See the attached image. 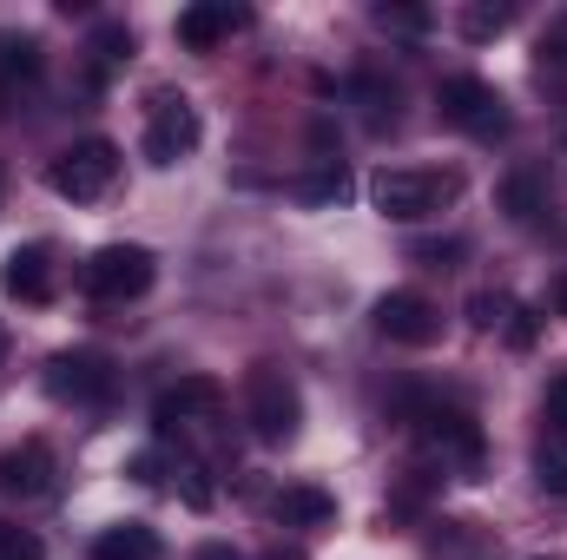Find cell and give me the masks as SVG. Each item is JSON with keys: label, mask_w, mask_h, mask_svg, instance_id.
I'll return each mask as SVG.
<instances>
[{"label": "cell", "mask_w": 567, "mask_h": 560, "mask_svg": "<svg viewBox=\"0 0 567 560\" xmlns=\"http://www.w3.org/2000/svg\"><path fill=\"white\" fill-rule=\"evenodd\" d=\"M455 191H462V178H455V172H410V165H383V172L370 178V205H377L390 225H423V218H435Z\"/></svg>", "instance_id": "cell-1"}, {"label": "cell", "mask_w": 567, "mask_h": 560, "mask_svg": "<svg viewBox=\"0 0 567 560\" xmlns=\"http://www.w3.org/2000/svg\"><path fill=\"white\" fill-rule=\"evenodd\" d=\"M113 178H120V145L113 139H80V145H66V152L47 165V185H53L60 198H73V205L106 198Z\"/></svg>", "instance_id": "cell-2"}, {"label": "cell", "mask_w": 567, "mask_h": 560, "mask_svg": "<svg viewBox=\"0 0 567 560\" xmlns=\"http://www.w3.org/2000/svg\"><path fill=\"white\" fill-rule=\"evenodd\" d=\"M435 113H442V126H455V133H468V139H495V133H508V106H502V93H495L488 80H475V73L442 80Z\"/></svg>", "instance_id": "cell-3"}, {"label": "cell", "mask_w": 567, "mask_h": 560, "mask_svg": "<svg viewBox=\"0 0 567 560\" xmlns=\"http://www.w3.org/2000/svg\"><path fill=\"white\" fill-rule=\"evenodd\" d=\"M152 278H158V258H152L145 245H106V251H93L86 271H80L86 297H100V303H133V297L152 290Z\"/></svg>", "instance_id": "cell-4"}, {"label": "cell", "mask_w": 567, "mask_h": 560, "mask_svg": "<svg viewBox=\"0 0 567 560\" xmlns=\"http://www.w3.org/2000/svg\"><path fill=\"white\" fill-rule=\"evenodd\" d=\"M40 383H47V396H53V403L100 409V403L113 396V363H106L100 350H60V356H47Z\"/></svg>", "instance_id": "cell-5"}, {"label": "cell", "mask_w": 567, "mask_h": 560, "mask_svg": "<svg viewBox=\"0 0 567 560\" xmlns=\"http://www.w3.org/2000/svg\"><path fill=\"white\" fill-rule=\"evenodd\" d=\"M245 416H251V435H258V442L284 448V442H297V428H303V396H297V383H290L284 370H258Z\"/></svg>", "instance_id": "cell-6"}, {"label": "cell", "mask_w": 567, "mask_h": 560, "mask_svg": "<svg viewBox=\"0 0 567 560\" xmlns=\"http://www.w3.org/2000/svg\"><path fill=\"white\" fill-rule=\"evenodd\" d=\"M416 442H423L429 455L449 468H475L482 462V422L468 416V409H455V403H423L416 409Z\"/></svg>", "instance_id": "cell-7"}, {"label": "cell", "mask_w": 567, "mask_h": 560, "mask_svg": "<svg viewBox=\"0 0 567 560\" xmlns=\"http://www.w3.org/2000/svg\"><path fill=\"white\" fill-rule=\"evenodd\" d=\"M370 323H377V336L396 343V350H429V343L442 336V310L429 303L423 290H383L377 310H370Z\"/></svg>", "instance_id": "cell-8"}, {"label": "cell", "mask_w": 567, "mask_h": 560, "mask_svg": "<svg viewBox=\"0 0 567 560\" xmlns=\"http://www.w3.org/2000/svg\"><path fill=\"white\" fill-rule=\"evenodd\" d=\"M192 145H198V106H192L185 93H152V113H145V158L165 172V165H178Z\"/></svg>", "instance_id": "cell-9"}, {"label": "cell", "mask_w": 567, "mask_h": 560, "mask_svg": "<svg viewBox=\"0 0 567 560\" xmlns=\"http://www.w3.org/2000/svg\"><path fill=\"white\" fill-rule=\"evenodd\" d=\"M53 488H60V462H53V448H47L40 435H27L20 448L0 455V495H13V501H47Z\"/></svg>", "instance_id": "cell-10"}, {"label": "cell", "mask_w": 567, "mask_h": 560, "mask_svg": "<svg viewBox=\"0 0 567 560\" xmlns=\"http://www.w3.org/2000/svg\"><path fill=\"white\" fill-rule=\"evenodd\" d=\"M225 403V390L212 383V376H185V383H172V390H158V403H152V428H158V442H172V435H185L198 416H212Z\"/></svg>", "instance_id": "cell-11"}, {"label": "cell", "mask_w": 567, "mask_h": 560, "mask_svg": "<svg viewBox=\"0 0 567 560\" xmlns=\"http://www.w3.org/2000/svg\"><path fill=\"white\" fill-rule=\"evenodd\" d=\"M0 290L20 303H53V251L47 245H13L0 265Z\"/></svg>", "instance_id": "cell-12"}, {"label": "cell", "mask_w": 567, "mask_h": 560, "mask_svg": "<svg viewBox=\"0 0 567 560\" xmlns=\"http://www.w3.org/2000/svg\"><path fill=\"white\" fill-rule=\"evenodd\" d=\"M245 20H251V13H245V7H231V0H198V7H185V13H178V27H172V33H178V46H185V53H212V46H218L231 27H245Z\"/></svg>", "instance_id": "cell-13"}, {"label": "cell", "mask_w": 567, "mask_h": 560, "mask_svg": "<svg viewBox=\"0 0 567 560\" xmlns=\"http://www.w3.org/2000/svg\"><path fill=\"white\" fill-rule=\"evenodd\" d=\"M40 73H47L40 40H27V33H0V106H7V100H20Z\"/></svg>", "instance_id": "cell-14"}, {"label": "cell", "mask_w": 567, "mask_h": 560, "mask_svg": "<svg viewBox=\"0 0 567 560\" xmlns=\"http://www.w3.org/2000/svg\"><path fill=\"white\" fill-rule=\"evenodd\" d=\"M278 521L284 528H330L337 521V495L317 488V481H290V488H278Z\"/></svg>", "instance_id": "cell-15"}, {"label": "cell", "mask_w": 567, "mask_h": 560, "mask_svg": "<svg viewBox=\"0 0 567 560\" xmlns=\"http://www.w3.org/2000/svg\"><path fill=\"white\" fill-rule=\"evenodd\" d=\"M93 560H158V535L145 521H120L93 541Z\"/></svg>", "instance_id": "cell-16"}, {"label": "cell", "mask_w": 567, "mask_h": 560, "mask_svg": "<svg viewBox=\"0 0 567 560\" xmlns=\"http://www.w3.org/2000/svg\"><path fill=\"white\" fill-rule=\"evenodd\" d=\"M290 191H297L303 205H343V198H350V172H343L337 158H323V165H317V172H303Z\"/></svg>", "instance_id": "cell-17"}, {"label": "cell", "mask_w": 567, "mask_h": 560, "mask_svg": "<svg viewBox=\"0 0 567 560\" xmlns=\"http://www.w3.org/2000/svg\"><path fill=\"white\" fill-rule=\"evenodd\" d=\"M350 93H357V106H363V120H370V133H383V126H396V93L377 80V73H357L350 80Z\"/></svg>", "instance_id": "cell-18"}, {"label": "cell", "mask_w": 567, "mask_h": 560, "mask_svg": "<svg viewBox=\"0 0 567 560\" xmlns=\"http://www.w3.org/2000/svg\"><path fill=\"white\" fill-rule=\"evenodd\" d=\"M502 205H508L515 225H535V218H542V172H515V178L502 185Z\"/></svg>", "instance_id": "cell-19"}, {"label": "cell", "mask_w": 567, "mask_h": 560, "mask_svg": "<svg viewBox=\"0 0 567 560\" xmlns=\"http://www.w3.org/2000/svg\"><path fill=\"white\" fill-rule=\"evenodd\" d=\"M377 27H383V33H403V40H423L429 7H416V0H383V7H377Z\"/></svg>", "instance_id": "cell-20"}, {"label": "cell", "mask_w": 567, "mask_h": 560, "mask_svg": "<svg viewBox=\"0 0 567 560\" xmlns=\"http://www.w3.org/2000/svg\"><path fill=\"white\" fill-rule=\"evenodd\" d=\"M178 495H185V508H198V515H205V508L218 501L212 468H205V462H178Z\"/></svg>", "instance_id": "cell-21"}, {"label": "cell", "mask_w": 567, "mask_h": 560, "mask_svg": "<svg viewBox=\"0 0 567 560\" xmlns=\"http://www.w3.org/2000/svg\"><path fill=\"white\" fill-rule=\"evenodd\" d=\"M508 20H515V7H468L462 13V40H495Z\"/></svg>", "instance_id": "cell-22"}, {"label": "cell", "mask_w": 567, "mask_h": 560, "mask_svg": "<svg viewBox=\"0 0 567 560\" xmlns=\"http://www.w3.org/2000/svg\"><path fill=\"white\" fill-rule=\"evenodd\" d=\"M93 53H100V66H120V60H133V33H126L120 20H100V33H93Z\"/></svg>", "instance_id": "cell-23"}, {"label": "cell", "mask_w": 567, "mask_h": 560, "mask_svg": "<svg viewBox=\"0 0 567 560\" xmlns=\"http://www.w3.org/2000/svg\"><path fill=\"white\" fill-rule=\"evenodd\" d=\"M535 481H542L548 495H567V448L561 442H542V455H535Z\"/></svg>", "instance_id": "cell-24"}, {"label": "cell", "mask_w": 567, "mask_h": 560, "mask_svg": "<svg viewBox=\"0 0 567 560\" xmlns=\"http://www.w3.org/2000/svg\"><path fill=\"white\" fill-rule=\"evenodd\" d=\"M542 422H548V442L567 448V370L548 383V396H542Z\"/></svg>", "instance_id": "cell-25"}, {"label": "cell", "mask_w": 567, "mask_h": 560, "mask_svg": "<svg viewBox=\"0 0 567 560\" xmlns=\"http://www.w3.org/2000/svg\"><path fill=\"white\" fill-rule=\"evenodd\" d=\"M0 560H47L33 528H0Z\"/></svg>", "instance_id": "cell-26"}, {"label": "cell", "mask_w": 567, "mask_h": 560, "mask_svg": "<svg viewBox=\"0 0 567 560\" xmlns=\"http://www.w3.org/2000/svg\"><path fill=\"white\" fill-rule=\"evenodd\" d=\"M542 66L567 73V13H555V20H548V33H542Z\"/></svg>", "instance_id": "cell-27"}, {"label": "cell", "mask_w": 567, "mask_h": 560, "mask_svg": "<svg viewBox=\"0 0 567 560\" xmlns=\"http://www.w3.org/2000/svg\"><path fill=\"white\" fill-rule=\"evenodd\" d=\"M508 310H515V303H508V297H488V290H482V297L468 303V317H475L482 330H495V323H508Z\"/></svg>", "instance_id": "cell-28"}, {"label": "cell", "mask_w": 567, "mask_h": 560, "mask_svg": "<svg viewBox=\"0 0 567 560\" xmlns=\"http://www.w3.org/2000/svg\"><path fill=\"white\" fill-rule=\"evenodd\" d=\"M535 336H542L535 310H522V303H515V310H508V343H515V350H535Z\"/></svg>", "instance_id": "cell-29"}, {"label": "cell", "mask_w": 567, "mask_h": 560, "mask_svg": "<svg viewBox=\"0 0 567 560\" xmlns=\"http://www.w3.org/2000/svg\"><path fill=\"white\" fill-rule=\"evenodd\" d=\"M416 258L442 271V265H455V258H462V245H455V238H429V245H416Z\"/></svg>", "instance_id": "cell-30"}, {"label": "cell", "mask_w": 567, "mask_h": 560, "mask_svg": "<svg viewBox=\"0 0 567 560\" xmlns=\"http://www.w3.org/2000/svg\"><path fill=\"white\" fill-rule=\"evenodd\" d=\"M133 475H140L145 488H158V481H165V475H158V455H152V448H145V455H133Z\"/></svg>", "instance_id": "cell-31"}, {"label": "cell", "mask_w": 567, "mask_h": 560, "mask_svg": "<svg viewBox=\"0 0 567 560\" xmlns=\"http://www.w3.org/2000/svg\"><path fill=\"white\" fill-rule=\"evenodd\" d=\"M198 560H238V554H231V548H205Z\"/></svg>", "instance_id": "cell-32"}, {"label": "cell", "mask_w": 567, "mask_h": 560, "mask_svg": "<svg viewBox=\"0 0 567 560\" xmlns=\"http://www.w3.org/2000/svg\"><path fill=\"white\" fill-rule=\"evenodd\" d=\"M555 310H561V317H567V278L555 283Z\"/></svg>", "instance_id": "cell-33"}, {"label": "cell", "mask_w": 567, "mask_h": 560, "mask_svg": "<svg viewBox=\"0 0 567 560\" xmlns=\"http://www.w3.org/2000/svg\"><path fill=\"white\" fill-rule=\"evenodd\" d=\"M0 363H7V323H0Z\"/></svg>", "instance_id": "cell-34"}]
</instances>
